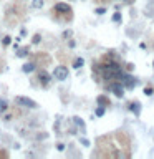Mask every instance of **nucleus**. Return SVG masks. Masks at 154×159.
<instances>
[{"label": "nucleus", "mask_w": 154, "mask_h": 159, "mask_svg": "<svg viewBox=\"0 0 154 159\" xmlns=\"http://www.w3.org/2000/svg\"><path fill=\"white\" fill-rule=\"evenodd\" d=\"M0 157H8V152H5V151H0Z\"/></svg>", "instance_id": "nucleus-10"}, {"label": "nucleus", "mask_w": 154, "mask_h": 159, "mask_svg": "<svg viewBox=\"0 0 154 159\" xmlns=\"http://www.w3.org/2000/svg\"><path fill=\"white\" fill-rule=\"evenodd\" d=\"M50 61H52V58H50L47 53H37V55H35V63H37L40 68L47 66Z\"/></svg>", "instance_id": "nucleus-5"}, {"label": "nucleus", "mask_w": 154, "mask_h": 159, "mask_svg": "<svg viewBox=\"0 0 154 159\" xmlns=\"http://www.w3.org/2000/svg\"><path fill=\"white\" fill-rule=\"evenodd\" d=\"M53 76L60 80V81H63V80H66L68 78V70L66 66H57L55 68V71H53Z\"/></svg>", "instance_id": "nucleus-6"}, {"label": "nucleus", "mask_w": 154, "mask_h": 159, "mask_svg": "<svg viewBox=\"0 0 154 159\" xmlns=\"http://www.w3.org/2000/svg\"><path fill=\"white\" fill-rule=\"evenodd\" d=\"M43 5V0H33V7H37V8H40Z\"/></svg>", "instance_id": "nucleus-8"}, {"label": "nucleus", "mask_w": 154, "mask_h": 159, "mask_svg": "<svg viewBox=\"0 0 154 159\" xmlns=\"http://www.w3.org/2000/svg\"><path fill=\"white\" fill-rule=\"evenodd\" d=\"M50 13H52V17L60 23H68L73 20V10L68 3H57Z\"/></svg>", "instance_id": "nucleus-3"}, {"label": "nucleus", "mask_w": 154, "mask_h": 159, "mask_svg": "<svg viewBox=\"0 0 154 159\" xmlns=\"http://www.w3.org/2000/svg\"><path fill=\"white\" fill-rule=\"evenodd\" d=\"M23 70H25V71H32V70H33V65H32V63L25 65V68H23Z\"/></svg>", "instance_id": "nucleus-9"}, {"label": "nucleus", "mask_w": 154, "mask_h": 159, "mask_svg": "<svg viewBox=\"0 0 154 159\" xmlns=\"http://www.w3.org/2000/svg\"><path fill=\"white\" fill-rule=\"evenodd\" d=\"M37 78L40 80V83H42V86H43V88L50 86V75H48L47 71H43V70H40V71H38V76H37Z\"/></svg>", "instance_id": "nucleus-7"}, {"label": "nucleus", "mask_w": 154, "mask_h": 159, "mask_svg": "<svg viewBox=\"0 0 154 159\" xmlns=\"http://www.w3.org/2000/svg\"><path fill=\"white\" fill-rule=\"evenodd\" d=\"M10 40H12V38H10V37H5V38H3V45H7V43H10Z\"/></svg>", "instance_id": "nucleus-11"}, {"label": "nucleus", "mask_w": 154, "mask_h": 159, "mask_svg": "<svg viewBox=\"0 0 154 159\" xmlns=\"http://www.w3.org/2000/svg\"><path fill=\"white\" fill-rule=\"evenodd\" d=\"M114 139H116V141L121 144L119 148L124 149V154H126V156H129V138H128V134L123 133V131H118L116 134H114Z\"/></svg>", "instance_id": "nucleus-4"}, {"label": "nucleus", "mask_w": 154, "mask_h": 159, "mask_svg": "<svg viewBox=\"0 0 154 159\" xmlns=\"http://www.w3.org/2000/svg\"><path fill=\"white\" fill-rule=\"evenodd\" d=\"M103 113H104V109H103V108H99L98 111H96V114H98V116H99V114H103Z\"/></svg>", "instance_id": "nucleus-12"}, {"label": "nucleus", "mask_w": 154, "mask_h": 159, "mask_svg": "<svg viewBox=\"0 0 154 159\" xmlns=\"http://www.w3.org/2000/svg\"><path fill=\"white\" fill-rule=\"evenodd\" d=\"M33 42H35V43L40 42V37H38V35H37V37H33Z\"/></svg>", "instance_id": "nucleus-13"}, {"label": "nucleus", "mask_w": 154, "mask_h": 159, "mask_svg": "<svg viewBox=\"0 0 154 159\" xmlns=\"http://www.w3.org/2000/svg\"><path fill=\"white\" fill-rule=\"evenodd\" d=\"M119 146H116L113 141L111 136H103L98 138V146H96V152L94 156L96 157H119L123 156V152H119Z\"/></svg>", "instance_id": "nucleus-1"}, {"label": "nucleus", "mask_w": 154, "mask_h": 159, "mask_svg": "<svg viewBox=\"0 0 154 159\" xmlns=\"http://www.w3.org/2000/svg\"><path fill=\"white\" fill-rule=\"evenodd\" d=\"M25 13H27L25 3L23 2H13L10 7H7V12H5V22H7L10 27H15V25L20 23L25 18Z\"/></svg>", "instance_id": "nucleus-2"}]
</instances>
